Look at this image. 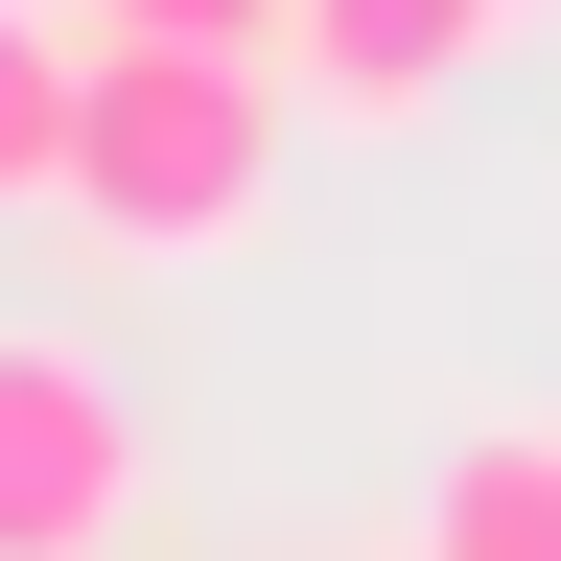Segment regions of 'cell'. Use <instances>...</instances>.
Masks as SVG:
<instances>
[{
  "instance_id": "5",
  "label": "cell",
  "mask_w": 561,
  "mask_h": 561,
  "mask_svg": "<svg viewBox=\"0 0 561 561\" xmlns=\"http://www.w3.org/2000/svg\"><path fill=\"white\" fill-rule=\"evenodd\" d=\"M70 164V0H0V210H47Z\"/></svg>"
},
{
  "instance_id": "1",
  "label": "cell",
  "mask_w": 561,
  "mask_h": 561,
  "mask_svg": "<svg viewBox=\"0 0 561 561\" xmlns=\"http://www.w3.org/2000/svg\"><path fill=\"white\" fill-rule=\"evenodd\" d=\"M47 210L94 257H234L280 210V70L257 47H94L70 24V164Z\"/></svg>"
},
{
  "instance_id": "2",
  "label": "cell",
  "mask_w": 561,
  "mask_h": 561,
  "mask_svg": "<svg viewBox=\"0 0 561 561\" xmlns=\"http://www.w3.org/2000/svg\"><path fill=\"white\" fill-rule=\"evenodd\" d=\"M140 515V421L94 351H47V328H0V561H117Z\"/></svg>"
},
{
  "instance_id": "6",
  "label": "cell",
  "mask_w": 561,
  "mask_h": 561,
  "mask_svg": "<svg viewBox=\"0 0 561 561\" xmlns=\"http://www.w3.org/2000/svg\"><path fill=\"white\" fill-rule=\"evenodd\" d=\"M70 24H94V47H257L280 70V0H70Z\"/></svg>"
},
{
  "instance_id": "3",
  "label": "cell",
  "mask_w": 561,
  "mask_h": 561,
  "mask_svg": "<svg viewBox=\"0 0 561 561\" xmlns=\"http://www.w3.org/2000/svg\"><path fill=\"white\" fill-rule=\"evenodd\" d=\"M491 24L515 0H280V94H328V117H421V94H468Z\"/></svg>"
},
{
  "instance_id": "4",
  "label": "cell",
  "mask_w": 561,
  "mask_h": 561,
  "mask_svg": "<svg viewBox=\"0 0 561 561\" xmlns=\"http://www.w3.org/2000/svg\"><path fill=\"white\" fill-rule=\"evenodd\" d=\"M421 561H561V421H491L421 515Z\"/></svg>"
}]
</instances>
